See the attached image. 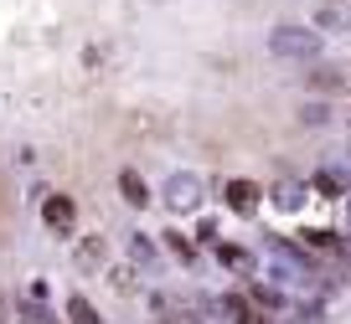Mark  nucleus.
<instances>
[{
  "label": "nucleus",
  "mask_w": 351,
  "mask_h": 324,
  "mask_svg": "<svg viewBox=\"0 0 351 324\" xmlns=\"http://www.w3.org/2000/svg\"><path fill=\"white\" fill-rule=\"evenodd\" d=\"M160 237H165V247H171L181 262H197V242H191L186 232H160Z\"/></svg>",
  "instance_id": "15"
},
{
  "label": "nucleus",
  "mask_w": 351,
  "mask_h": 324,
  "mask_svg": "<svg viewBox=\"0 0 351 324\" xmlns=\"http://www.w3.org/2000/svg\"><path fill=\"white\" fill-rule=\"evenodd\" d=\"M310 191L326 195V201H341V195H351V175L341 170V165H330V170H320L315 180H310Z\"/></svg>",
  "instance_id": "6"
},
{
  "label": "nucleus",
  "mask_w": 351,
  "mask_h": 324,
  "mask_svg": "<svg viewBox=\"0 0 351 324\" xmlns=\"http://www.w3.org/2000/svg\"><path fill=\"white\" fill-rule=\"evenodd\" d=\"M269 52L289 57V62H315L320 57V31H310V26H279V31L269 36Z\"/></svg>",
  "instance_id": "1"
},
{
  "label": "nucleus",
  "mask_w": 351,
  "mask_h": 324,
  "mask_svg": "<svg viewBox=\"0 0 351 324\" xmlns=\"http://www.w3.org/2000/svg\"><path fill=\"white\" fill-rule=\"evenodd\" d=\"M165 206L171 211H197L202 206V175H191V170H176L171 180H165Z\"/></svg>",
  "instance_id": "2"
},
{
  "label": "nucleus",
  "mask_w": 351,
  "mask_h": 324,
  "mask_svg": "<svg viewBox=\"0 0 351 324\" xmlns=\"http://www.w3.org/2000/svg\"><path fill=\"white\" fill-rule=\"evenodd\" d=\"M0 324H5V309H0Z\"/></svg>",
  "instance_id": "19"
},
{
  "label": "nucleus",
  "mask_w": 351,
  "mask_h": 324,
  "mask_svg": "<svg viewBox=\"0 0 351 324\" xmlns=\"http://www.w3.org/2000/svg\"><path fill=\"white\" fill-rule=\"evenodd\" d=\"M258 185H253V180H228V185H222V201H228V211H238V216H253V211H258Z\"/></svg>",
  "instance_id": "5"
},
{
  "label": "nucleus",
  "mask_w": 351,
  "mask_h": 324,
  "mask_svg": "<svg viewBox=\"0 0 351 324\" xmlns=\"http://www.w3.org/2000/svg\"><path fill=\"white\" fill-rule=\"evenodd\" d=\"M104 258H109V247H104V237H88L83 247H77V262H83V268H104Z\"/></svg>",
  "instance_id": "16"
},
{
  "label": "nucleus",
  "mask_w": 351,
  "mask_h": 324,
  "mask_svg": "<svg viewBox=\"0 0 351 324\" xmlns=\"http://www.w3.org/2000/svg\"><path fill=\"white\" fill-rule=\"evenodd\" d=\"M42 221L57 232V237H73V227H77V206H73V195H47V201H42Z\"/></svg>",
  "instance_id": "3"
},
{
  "label": "nucleus",
  "mask_w": 351,
  "mask_h": 324,
  "mask_svg": "<svg viewBox=\"0 0 351 324\" xmlns=\"http://www.w3.org/2000/svg\"><path fill=\"white\" fill-rule=\"evenodd\" d=\"M67 319H73V324H104V319H99V309H93L83 293H73V299H67Z\"/></svg>",
  "instance_id": "13"
},
{
  "label": "nucleus",
  "mask_w": 351,
  "mask_h": 324,
  "mask_svg": "<svg viewBox=\"0 0 351 324\" xmlns=\"http://www.w3.org/2000/svg\"><path fill=\"white\" fill-rule=\"evenodd\" d=\"M346 216H351V195H346Z\"/></svg>",
  "instance_id": "18"
},
{
  "label": "nucleus",
  "mask_w": 351,
  "mask_h": 324,
  "mask_svg": "<svg viewBox=\"0 0 351 324\" xmlns=\"http://www.w3.org/2000/svg\"><path fill=\"white\" fill-rule=\"evenodd\" d=\"M16 319H21V324H62L42 299H16Z\"/></svg>",
  "instance_id": "9"
},
{
  "label": "nucleus",
  "mask_w": 351,
  "mask_h": 324,
  "mask_svg": "<svg viewBox=\"0 0 351 324\" xmlns=\"http://www.w3.org/2000/svg\"><path fill=\"white\" fill-rule=\"evenodd\" d=\"M300 237H305V247H310V252H341L336 232H320V227H305V232H300Z\"/></svg>",
  "instance_id": "14"
},
{
  "label": "nucleus",
  "mask_w": 351,
  "mask_h": 324,
  "mask_svg": "<svg viewBox=\"0 0 351 324\" xmlns=\"http://www.w3.org/2000/svg\"><path fill=\"white\" fill-rule=\"evenodd\" d=\"M305 201H310V191H305L300 180H279V191H274V206H279V211H300Z\"/></svg>",
  "instance_id": "10"
},
{
  "label": "nucleus",
  "mask_w": 351,
  "mask_h": 324,
  "mask_svg": "<svg viewBox=\"0 0 351 324\" xmlns=\"http://www.w3.org/2000/svg\"><path fill=\"white\" fill-rule=\"evenodd\" d=\"M119 195L130 206H150V185L140 180V170H119Z\"/></svg>",
  "instance_id": "8"
},
{
  "label": "nucleus",
  "mask_w": 351,
  "mask_h": 324,
  "mask_svg": "<svg viewBox=\"0 0 351 324\" xmlns=\"http://www.w3.org/2000/svg\"><path fill=\"white\" fill-rule=\"evenodd\" d=\"M130 258L140 262V268H160V247H155L145 232H134V237H130Z\"/></svg>",
  "instance_id": "11"
},
{
  "label": "nucleus",
  "mask_w": 351,
  "mask_h": 324,
  "mask_svg": "<svg viewBox=\"0 0 351 324\" xmlns=\"http://www.w3.org/2000/svg\"><path fill=\"white\" fill-rule=\"evenodd\" d=\"M289 324H320V309H315V303H310V309H300V314H295V319H289Z\"/></svg>",
  "instance_id": "17"
},
{
  "label": "nucleus",
  "mask_w": 351,
  "mask_h": 324,
  "mask_svg": "<svg viewBox=\"0 0 351 324\" xmlns=\"http://www.w3.org/2000/svg\"><path fill=\"white\" fill-rule=\"evenodd\" d=\"M217 262L232 268V273H253V252L238 247V242H217Z\"/></svg>",
  "instance_id": "7"
},
{
  "label": "nucleus",
  "mask_w": 351,
  "mask_h": 324,
  "mask_svg": "<svg viewBox=\"0 0 351 324\" xmlns=\"http://www.w3.org/2000/svg\"><path fill=\"white\" fill-rule=\"evenodd\" d=\"M248 299L258 303L263 314H269V309H285V288H269V283H248Z\"/></svg>",
  "instance_id": "12"
},
{
  "label": "nucleus",
  "mask_w": 351,
  "mask_h": 324,
  "mask_svg": "<svg viewBox=\"0 0 351 324\" xmlns=\"http://www.w3.org/2000/svg\"><path fill=\"white\" fill-rule=\"evenodd\" d=\"M217 309L228 314L232 324H274V319H269V314L258 309V303L248 299V293H222V303H217Z\"/></svg>",
  "instance_id": "4"
}]
</instances>
